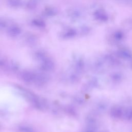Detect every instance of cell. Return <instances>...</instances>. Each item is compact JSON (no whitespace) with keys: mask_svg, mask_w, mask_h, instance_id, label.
Segmentation results:
<instances>
[{"mask_svg":"<svg viewBox=\"0 0 132 132\" xmlns=\"http://www.w3.org/2000/svg\"><path fill=\"white\" fill-rule=\"evenodd\" d=\"M21 32V27L16 24H13L9 26L7 28L8 35L12 38H15L20 35Z\"/></svg>","mask_w":132,"mask_h":132,"instance_id":"cell-1","label":"cell"},{"mask_svg":"<svg viewBox=\"0 0 132 132\" xmlns=\"http://www.w3.org/2000/svg\"><path fill=\"white\" fill-rule=\"evenodd\" d=\"M44 15L47 17H53L57 14L56 9L51 6L45 7L43 12Z\"/></svg>","mask_w":132,"mask_h":132,"instance_id":"cell-2","label":"cell"},{"mask_svg":"<svg viewBox=\"0 0 132 132\" xmlns=\"http://www.w3.org/2000/svg\"><path fill=\"white\" fill-rule=\"evenodd\" d=\"M75 31L72 29H65L61 34V37L64 39H68L73 37L75 35Z\"/></svg>","mask_w":132,"mask_h":132,"instance_id":"cell-3","label":"cell"},{"mask_svg":"<svg viewBox=\"0 0 132 132\" xmlns=\"http://www.w3.org/2000/svg\"><path fill=\"white\" fill-rule=\"evenodd\" d=\"M25 41L28 44L32 45L35 44L37 42V38L34 34L29 33L26 35Z\"/></svg>","mask_w":132,"mask_h":132,"instance_id":"cell-4","label":"cell"},{"mask_svg":"<svg viewBox=\"0 0 132 132\" xmlns=\"http://www.w3.org/2000/svg\"><path fill=\"white\" fill-rule=\"evenodd\" d=\"M38 2L37 0H27L25 3V7L28 10H34L37 7Z\"/></svg>","mask_w":132,"mask_h":132,"instance_id":"cell-5","label":"cell"},{"mask_svg":"<svg viewBox=\"0 0 132 132\" xmlns=\"http://www.w3.org/2000/svg\"><path fill=\"white\" fill-rule=\"evenodd\" d=\"M31 24L33 26L40 28H43L45 26V22L42 20L40 19H38V18L33 19L31 21Z\"/></svg>","mask_w":132,"mask_h":132,"instance_id":"cell-6","label":"cell"},{"mask_svg":"<svg viewBox=\"0 0 132 132\" xmlns=\"http://www.w3.org/2000/svg\"><path fill=\"white\" fill-rule=\"evenodd\" d=\"M22 0H8V4L12 8H18L22 4Z\"/></svg>","mask_w":132,"mask_h":132,"instance_id":"cell-7","label":"cell"},{"mask_svg":"<svg viewBox=\"0 0 132 132\" xmlns=\"http://www.w3.org/2000/svg\"><path fill=\"white\" fill-rule=\"evenodd\" d=\"M8 22L4 18H0V31H3L8 28Z\"/></svg>","mask_w":132,"mask_h":132,"instance_id":"cell-8","label":"cell"},{"mask_svg":"<svg viewBox=\"0 0 132 132\" xmlns=\"http://www.w3.org/2000/svg\"><path fill=\"white\" fill-rule=\"evenodd\" d=\"M21 130H22L23 132H33L31 129L28 128L27 127H23Z\"/></svg>","mask_w":132,"mask_h":132,"instance_id":"cell-9","label":"cell"}]
</instances>
